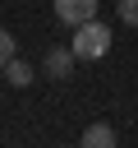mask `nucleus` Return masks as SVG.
Returning a JSON list of instances; mask_svg holds the SVG:
<instances>
[{
    "instance_id": "f257e3e1",
    "label": "nucleus",
    "mask_w": 138,
    "mask_h": 148,
    "mask_svg": "<svg viewBox=\"0 0 138 148\" xmlns=\"http://www.w3.org/2000/svg\"><path fill=\"white\" fill-rule=\"evenodd\" d=\"M69 51H74L78 60H101V56L110 51V28H106L101 18H87V23H78V28H74V42H69Z\"/></svg>"
},
{
    "instance_id": "f03ea898",
    "label": "nucleus",
    "mask_w": 138,
    "mask_h": 148,
    "mask_svg": "<svg viewBox=\"0 0 138 148\" xmlns=\"http://www.w3.org/2000/svg\"><path fill=\"white\" fill-rule=\"evenodd\" d=\"M97 5H101V0H55V18L69 23V28H78V23L97 18Z\"/></svg>"
},
{
    "instance_id": "7ed1b4c3",
    "label": "nucleus",
    "mask_w": 138,
    "mask_h": 148,
    "mask_svg": "<svg viewBox=\"0 0 138 148\" xmlns=\"http://www.w3.org/2000/svg\"><path fill=\"white\" fill-rule=\"evenodd\" d=\"M74 65H78V56H74L69 46H51V51H46V60H41L46 79H69V74H74Z\"/></svg>"
},
{
    "instance_id": "20e7f679",
    "label": "nucleus",
    "mask_w": 138,
    "mask_h": 148,
    "mask_svg": "<svg viewBox=\"0 0 138 148\" xmlns=\"http://www.w3.org/2000/svg\"><path fill=\"white\" fill-rule=\"evenodd\" d=\"M78 148H115V130L110 125H87L83 139H78Z\"/></svg>"
},
{
    "instance_id": "39448f33",
    "label": "nucleus",
    "mask_w": 138,
    "mask_h": 148,
    "mask_svg": "<svg viewBox=\"0 0 138 148\" xmlns=\"http://www.w3.org/2000/svg\"><path fill=\"white\" fill-rule=\"evenodd\" d=\"M5 79H9L14 88H28V83H32L37 74H32V65H28V60H18V56H14V60L5 65Z\"/></svg>"
},
{
    "instance_id": "423d86ee",
    "label": "nucleus",
    "mask_w": 138,
    "mask_h": 148,
    "mask_svg": "<svg viewBox=\"0 0 138 148\" xmlns=\"http://www.w3.org/2000/svg\"><path fill=\"white\" fill-rule=\"evenodd\" d=\"M14 56H18V42H14V32H5V28H0V69H5Z\"/></svg>"
},
{
    "instance_id": "0eeeda50",
    "label": "nucleus",
    "mask_w": 138,
    "mask_h": 148,
    "mask_svg": "<svg viewBox=\"0 0 138 148\" xmlns=\"http://www.w3.org/2000/svg\"><path fill=\"white\" fill-rule=\"evenodd\" d=\"M115 9H120V23L138 28V0H115Z\"/></svg>"
}]
</instances>
